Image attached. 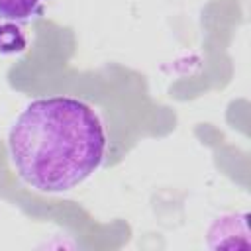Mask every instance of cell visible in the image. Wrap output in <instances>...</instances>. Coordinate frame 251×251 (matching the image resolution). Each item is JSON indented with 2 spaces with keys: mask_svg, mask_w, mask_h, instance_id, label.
I'll use <instances>...</instances> for the list:
<instances>
[{
  "mask_svg": "<svg viewBox=\"0 0 251 251\" xmlns=\"http://www.w3.org/2000/svg\"><path fill=\"white\" fill-rule=\"evenodd\" d=\"M106 151L108 133L100 114L75 96L31 100L8 131L16 175L45 194L82 184L104 165Z\"/></svg>",
  "mask_w": 251,
  "mask_h": 251,
  "instance_id": "1",
  "label": "cell"
},
{
  "mask_svg": "<svg viewBox=\"0 0 251 251\" xmlns=\"http://www.w3.org/2000/svg\"><path fill=\"white\" fill-rule=\"evenodd\" d=\"M25 45H27V39L18 27V24H12V22L0 24V55L22 53Z\"/></svg>",
  "mask_w": 251,
  "mask_h": 251,
  "instance_id": "3",
  "label": "cell"
},
{
  "mask_svg": "<svg viewBox=\"0 0 251 251\" xmlns=\"http://www.w3.org/2000/svg\"><path fill=\"white\" fill-rule=\"evenodd\" d=\"M45 0H0V20L18 25L31 24L43 16Z\"/></svg>",
  "mask_w": 251,
  "mask_h": 251,
  "instance_id": "2",
  "label": "cell"
}]
</instances>
